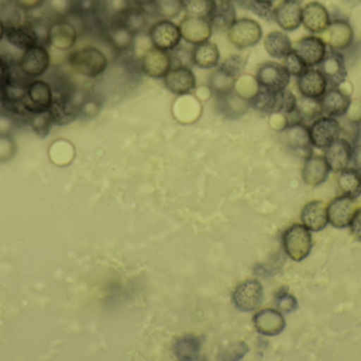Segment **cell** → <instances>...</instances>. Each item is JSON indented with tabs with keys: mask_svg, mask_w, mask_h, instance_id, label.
Listing matches in <instances>:
<instances>
[{
	"mask_svg": "<svg viewBox=\"0 0 361 361\" xmlns=\"http://www.w3.org/2000/svg\"><path fill=\"white\" fill-rule=\"evenodd\" d=\"M73 71L87 78L103 76L109 66V59L103 50L94 46H86L72 51L67 59Z\"/></svg>",
	"mask_w": 361,
	"mask_h": 361,
	"instance_id": "obj_1",
	"label": "cell"
},
{
	"mask_svg": "<svg viewBox=\"0 0 361 361\" xmlns=\"http://www.w3.org/2000/svg\"><path fill=\"white\" fill-rule=\"evenodd\" d=\"M282 244L284 251L293 261L301 262L309 256L313 247L311 231L305 225H293L284 231Z\"/></svg>",
	"mask_w": 361,
	"mask_h": 361,
	"instance_id": "obj_2",
	"label": "cell"
},
{
	"mask_svg": "<svg viewBox=\"0 0 361 361\" xmlns=\"http://www.w3.org/2000/svg\"><path fill=\"white\" fill-rule=\"evenodd\" d=\"M229 42L235 48H252L262 40V27L258 21L248 17L237 18L227 30Z\"/></svg>",
	"mask_w": 361,
	"mask_h": 361,
	"instance_id": "obj_3",
	"label": "cell"
},
{
	"mask_svg": "<svg viewBox=\"0 0 361 361\" xmlns=\"http://www.w3.org/2000/svg\"><path fill=\"white\" fill-rule=\"evenodd\" d=\"M148 37L152 47L166 52H173L180 46L182 42L180 25L171 19L154 21L148 29Z\"/></svg>",
	"mask_w": 361,
	"mask_h": 361,
	"instance_id": "obj_4",
	"label": "cell"
},
{
	"mask_svg": "<svg viewBox=\"0 0 361 361\" xmlns=\"http://www.w3.org/2000/svg\"><path fill=\"white\" fill-rule=\"evenodd\" d=\"M50 65L51 57L48 49L42 45H35L23 51L17 63V68L23 76L35 80L44 76L48 72Z\"/></svg>",
	"mask_w": 361,
	"mask_h": 361,
	"instance_id": "obj_5",
	"label": "cell"
},
{
	"mask_svg": "<svg viewBox=\"0 0 361 361\" xmlns=\"http://www.w3.org/2000/svg\"><path fill=\"white\" fill-rule=\"evenodd\" d=\"M52 100V87L48 81L40 80V78L32 80L27 88V97L23 102L21 121H25L27 114L50 110Z\"/></svg>",
	"mask_w": 361,
	"mask_h": 361,
	"instance_id": "obj_6",
	"label": "cell"
},
{
	"mask_svg": "<svg viewBox=\"0 0 361 361\" xmlns=\"http://www.w3.org/2000/svg\"><path fill=\"white\" fill-rule=\"evenodd\" d=\"M290 76L283 64L269 61L257 67L254 78L260 88L282 91L290 85Z\"/></svg>",
	"mask_w": 361,
	"mask_h": 361,
	"instance_id": "obj_7",
	"label": "cell"
},
{
	"mask_svg": "<svg viewBox=\"0 0 361 361\" xmlns=\"http://www.w3.org/2000/svg\"><path fill=\"white\" fill-rule=\"evenodd\" d=\"M173 67V59L171 52L154 47L148 49L140 59L142 73L154 80H163Z\"/></svg>",
	"mask_w": 361,
	"mask_h": 361,
	"instance_id": "obj_8",
	"label": "cell"
},
{
	"mask_svg": "<svg viewBox=\"0 0 361 361\" xmlns=\"http://www.w3.org/2000/svg\"><path fill=\"white\" fill-rule=\"evenodd\" d=\"M233 305L243 313L256 311L263 301V286L258 280H247L233 290Z\"/></svg>",
	"mask_w": 361,
	"mask_h": 361,
	"instance_id": "obj_9",
	"label": "cell"
},
{
	"mask_svg": "<svg viewBox=\"0 0 361 361\" xmlns=\"http://www.w3.org/2000/svg\"><path fill=\"white\" fill-rule=\"evenodd\" d=\"M102 37L118 54H125L133 51L137 35L129 30L126 25L121 23L110 15L109 20L106 25Z\"/></svg>",
	"mask_w": 361,
	"mask_h": 361,
	"instance_id": "obj_10",
	"label": "cell"
},
{
	"mask_svg": "<svg viewBox=\"0 0 361 361\" xmlns=\"http://www.w3.org/2000/svg\"><path fill=\"white\" fill-rule=\"evenodd\" d=\"M312 146L317 148H328L339 137L341 131V123L333 117H319L309 127Z\"/></svg>",
	"mask_w": 361,
	"mask_h": 361,
	"instance_id": "obj_11",
	"label": "cell"
},
{
	"mask_svg": "<svg viewBox=\"0 0 361 361\" xmlns=\"http://www.w3.org/2000/svg\"><path fill=\"white\" fill-rule=\"evenodd\" d=\"M179 25L182 40L192 46L209 40L214 32V28L207 18L190 16V15L185 16Z\"/></svg>",
	"mask_w": 361,
	"mask_h": 361,
	"instance_id": "obj_12",
	"label": "cell"
},
{
	"mask_svg": "<svg viewBox=\"0 0 361 361\" xmlns=\"http://www.w3.org/2000/svg\"><path fill=\"white\" fill-rule=\"evenodd\" d=\"M163 81L165 87L176 95H187L197 88V76L189 66H175Z\"/></svg>",
	"mask_w": 361,
	"mask_h": 361,
	"instance_id": "obj_13",
	"label": "cell"
},
{
	"mask_svg": "<svg viewBox=\"0 0 361 361\" xmlns=\"http://www.w3.org/2000/svg\"><path fill=\"white\" fill-rule=\"evenodd\" d=\"M357 209L355 199L345 195L336 197L326 207L329 223L337 229L347 228L351 224Z\"/></svg>",
	"mask_w": 361,
	"mask_h": 361,
	"instance_id": "obj_14",
	"label": "cell"
},
{
	"mask_svg": "<svg viewBox=\"0 0 361 361\" xmlns=\"http://www.w3.org/2000/svg\"><path fill=\"white\" fill-rule=\"evenodd\" d=\"M80 34L76 28L67 19H56L53 21L49 30V45L57 50L67 51L73 48Z\"/></svg>",
	"mask_w": 361,
	"mask_h": 361,
	"instance_id": "obj_15",
	"label": "cell"
},
{
	"mask_svg": "<svg viewBox=\"0 0 361 361\" xmlns=\"http://www.w3.org/2000/svg\"><path fill=\"white\" fill-rule=\"evenodd\" d=\"M320 71L331 87L343 84L348 76L345 55L337 50L326 51V57L320 63Z\"/></svg>",
	"mask_w": 361,
	"mask_h": 361,
	"instance_id": "obj_16",
	"label": "cell"
},
{
	"mask_svg": "<svg viewBox=\"0 0 361 361\" xmlns=\"http://www.w3.org/2000/svg\"><path fill=\"white\" fill-rule=\"evenodd\" d=\"M301 0H282L274 10V20L284 31H294L302 23Z\"/></svg>",
	"mask_w": 361,
	"mask_h": 361,
	"instance_id": "obj_17",
	"label": "cell"
},
{
	"mask_svg": "<svg viewBox=\"0 0 361 361\" xmlns=\"http://www.w3.org/2000/svg\"><path fill=\"white\" fill-rule=\"evenodd\" d=\"M295 51L307 68L320 65L326 54V44L317 36H305L295 45Z\"/></svg>",
	"mask_w": 361,
	"mask_h": 361,
	"instance_id": "obj_18",
	"label": "cell"
},
{
	"mask_svg": "<svg viewBox=\"0 0 361 361\" xmlns=\"http://www.w3.org/2000/svg\"><path fill=\"white\" fill-rule=\"evenodd\" d=\"M284 141L290 150L303 153L309 157L312 155V141L310 129L305 123L297 122L286 124L282 129Z\"/></svg>",
	"mask_w": 361,
	"mask_h": 361,
	"instance_id": "obj_19",
	"label": "cell"
},
{
	"mask_svg": "<svg viewBox=\"0 0 361 361\" xmlns=\"http://www.w3.org/2000/svg\"><path fill=\"white\" fill-rule=\"evenodd\" d=\"M353 155V146L348 140L343 138H337L326 148V158L331 171L335 173H341L347 169L348 165L352 161Z\"/></svg>",
	"mask_w": 361,
	"mask_h": 361,
	"instance_id": "obj_20",
	"label": "cell"
},
{
	"mask_svg": "<svg viewBox=\"0 0 361 361\" xmlns=\"http://www.w3.org/2000/svg\"><path fill=\"white\" fill-rule=\"evenodd\" d=\"M297 86L302 97L320 99L328 89V82L319 69L307 68L297 78Z\"/></svg>",
	"mask_w": 361,
	"mask_h": 361,
	"instance_id": "obj_21",
	"label": "cell"
},
{
	"mask_svg": "<svg viewBox=\"0 0 361 361\" xmlns=\"http://www.w3.org/2000/svg\"><path fill=\"white\" fill-rule=\"evenodd\" d=\"M4 37L6 38L8 44L23 51L35 46V45H40L39 37H38L30 19H27L25 23H19V25L6 27Z\"/></svg>",
	"mask_w": 361,
	"mask_h": 361,
	"instance_id": "obj_22",
	"label": "cell"
},
{
	"mask_svg": "<svg viewBox=\"0 0 361 361\" xmlns=\"http://www.w3.org/2000/svg\"><path fill=\"white\" fill-rule=\"evenodd\" d=\"M112 17L126 25L137 36L143 32H148V29L150 28V12L148 8L125 6L122 10L112 14Z\"/></svg>",
	"mask_w": 361,
	"mask_h": 361,
	"instance_id": "obj_23",
	"label": "cell"
},
{
	"mask_svg": "<svg viewBox=\"0 0 361 361\" xmlns=\"http://www.w3.org/2000/svg\"><path fill=\"white\" fill-rule=\"evenodd\" d=\"M254 326L257 332L264 336H277L286 329L283 314L278 309H265L254 316Z\"/></svg>",
	"mask_w": 361,
	"mask_h": 361,
	"instance_id": "obj_24",
	"label": "cell"
},
{
	"mask_svg": "<svg viewBox=\"0 0 361 361\" xmlns=\"http://www.w3.org/2000/svg\"><path fill=\"white\" fill-rule=\"evenodd\" d=\"M324 33L326 34V44L333 50H345L353 44V29L348 21L343 19L331 21Z\"/></svg>",
	"mask_w": 361,
	"mask_h": 361,
	"instance_id": "obj_25",
	"label": "cell"
},
{
	"mask_svg": "<svg viewBox=\"0 0 361 361\" xmlns=\"http://www.w3.org/2000/svg\"><path fill=\"white\" fill-rule=\"evenodd\" d=\"M320 102L322 114L333 118L345 116L351 107V97L343 93L338 87H331L329 90L326 89L324 95L320 97Z\"/></svg>",
	"mask_w": 361,
	"mask_h": 361,
	"instance_id": "obj_26",
	"label": "cell"
},
{
	"mask_svg": "<svg viewBox=\"0 0 361 361\" xmlns=\"http://www.w3.org/2000/svg\"><path fill=\"white\" fill-rule=\"evenodd\" d=\"M250 106L264 116L281 114V91H271L259 87L250 99Z\"/></svg>",
	"mask_w": 361,
	"mask_h": 361,
	"instance_id": "obj_27",
	"label": "cell"
},
{
	"mask_svg": "<svg viewBox=\"0 0 361 361\" xmlns=\"http://www.w3.org/2000/svg\"><path fill=\"white\" fill-rule=\"evenodd\" d=\"M330 15L319 2H310L302 8V23L312 33H324L330 25Z\"/></svg>",
	"mask_w": 361,
	"mask_h": 361,
	"instance_id": "obj_28",
	"label": "cell"
},
{
	"mask_svg": "<svg viewBox=\"0 0 361 361\" xmlns=\"http://www.w3.org/2000/svg\"><path fill=\"white\" fill-rule=\"evenodd\" d=\"M330 172V167L324 157L310 155L303 165L302 179L307 186L318 187L326 182Z\"/></svg>",
	"mask_w": 361,
	"mask_h": 361,
	"instance_id": "obj_29",
	"label": "cell"
},
{
	"mask_svg": "<svg viewBox=\"0 0 361 361\" xmlns=\"http://www.w3.org/2000/svg\"><path fill=\"white\" fill-rule=\"evenodd\" d=\"M191 61L200 69H216L220 65L221 52L214 42L207 40L193 46Z\"/></svg>",
	"mask_w": 361,
	"mask_h": 361,
	"instance_id": "obj_30",
	"label": "cell"
},
{
	"mask_svg": "<svg viewBox=\"0 0 361 361\" xmlns=\"http://www.w3.org/2000/svg\"><path fill=\"white\" fill-rule=\"evenodd\" d=\"M301 220L310 231L324 230L329 224L326 205L320 201H310L301 211Z\"/></svg>",
	"mask_w": 361,
	"mask_h": 361,
	"instance_id": "obj_31",
	"label": "cell"
},
{
	"mask_svg": "<svg viewBox=\"0 0 361 361\" xmlns=\"http://www.w3.org/2000/svg\"><path fill=\"white\" fill-rule=\"evenodd\" d=\"M237 19L233 0H216V10L208 20L216 31H226Z\"/></svg>",
	"mask_w": 361,
	"mask_h": 361,
	"instance_id": "obj_32",
	"label": "cell"
},
{
	"mask_svg": "<svg viewBox=\"0 0 361 361\" xmlns=\"http://www.w3.org/2000/svg\"><path fill=\"white\" fill-rule=\"evenodd\" d=\"M265 51L275 59H283L293 50L292 40L283 31H273L264 38Z\"/></svg>",
	"mask_w": 361,
	"mask_h": 361,
	"instance_id": "obj_33",
	"label": "cell"
},
{
	"mask_svg": "<svg viewBox=\"0 0 361 361\" xmlns=\"http://www.w3.org/2000/svg\"><path fill=\"white\" fill-rule=\"evenodd\" d=\"M337 184L343 195L351 199H357L361 194V174L356 169L347 167L341 172Z\"/></svg>",
	"mask_w": 361,
	"mask_h": 361,
	"instance_id": "obj_34",
	"label": "cell"
},
{
	"mask_svg": "<svg viewBox=\"0 0 361 361\" xmlns=\"http://www.w3.org/2000/svg\"><path fill=\"white\" fill-rule=\"evenodd\" d=\"M295 112H296L300 122L315 121L316 119L322 116V102H320V99H312V97H305L301 95L300 99L297 100Z\"/></svg>",
	"mask_w": 361,
	"mask_h": 361,
	"instance_id": "obj_35",
	"label": "cell"
},
{
	"mask_svg": "<svg viewBox=\"0 0 361 361\" xmlns=\"http://www.w3.org/2000/svg\"><path fill=\"white\" fill-rule=\"evenodd\" d=\"M152 8L159 18L173 20L184 12V0H157Z\"/></svg>",
	"mask_w": 361,
	"mask_h": 361,
	"instance_id": "obj_36",
	"label": "cell"
},
{
	"mask_svg": "<svg viewBox=\"0 0 361 361\" xmlns=\"http://www.w3.org/2000/svg\"><path fill=\"white\" fill-rule=\"evenodd\" d=\"M201 343L195 337H183L176 343L175 354L180 360H195L200 355Z\"/></svg>",
	"mask_w": 361,
	"mask_h": 361,
	"instance_id": "obj_37",
	"label": "cell"
},
{
	"mask_svg": "<svg viewBox=\"0 0 361 361\" xmlns=\"http://www.w3.org/2000/svg\"><path fill=\"white\" fill-rule=\"evenodd\" d=\"M25 13L13 0H6L0 4V19L6 27L25 23L27 20Z\"/></svg>",
	"mask_w": 361,
	"mask_h": 361,
	"instance_id": "obj_38",
	"label": "cell"
},
{
	"mask_svg": "<svg viewBox=\"0 0 361 361\" xmlns=\"http://www.w3.org/2000/svg\"><path fill=\"white\" fill-rule=\"evenodd\" d=\"M25 122L30 125L32 131L40 137L48 136L51 131V127L54 125L50 110L27 114L25 118Z\"/></svg>",
	"mask_w": 361,
	"mask_h": 361,
	"instance_id": "obj_39",
	"label": "cell"
},
{
	"mask_svg": "<svg viewBox=\"0 0 361 361\" xmlns=\"http://www.w3.org/2000/svg\"><path fill=\"white\" fill-rule=\"evenodd\" d=\"M216 0H184L185 12L190 16L209 18L216 10Z\"/></svg>",
	"mask_w": 361,
	"mask_h": 361,
	"instance_id": "obj_40",
	"label": "cell"
},
{
	"mask_svg": "<svg viewBox=\"0 0 361 361\" xmlns=\"http://www.w3.org/2000/svg\"><path fill=\"white\" fill-rule=\"evenodd\" d=\"M245 67L246 59L241 54L231 55L218 66V68H220L222 71L235 80H239L243 76Z\"/></svg>",
	"mask_w": 361,
	"mask_h": 361,
	"instance_id": "obj_41",
	"label": "cell"
},
{
	"mask_svg": "<svg viewBox=\"0 0 361 361\" xmlns=\"http://www.w3.org/2000/svg\"><path fill=\"white\" fill-rule=\"evenodd\" d=\"M284 67L288 70V73L293 76H297L298 78L300 74H302L305 70L307 69L305 64L303 63L301 57L297 54L296 51L293 49L286 57H284Z\"/></svg>",
	"mask_w": 361,
	"mask_h": 361,
	"instance_id": "obj_42",
	"label": "cell"
},
{
	"mask_svg": "<svg viewBox=\"0 0 361 361\" xmlns=\"http://www.w3.org/2000/svg\"><path fill=\"white\" fill-rule=\"evenodd\" d=\"M16 143L8 134H0V162H6L14 157Z\"/></svg>",
	"mask_w": 361,
	"mask_h": 361,
	"instance_id": "obj_43",
	"label": "cell"
},
{
	"mask_svg": "<svg viewBox=\"0 0 361 361\" xmlns=\"http://www.w3.org/2000/svg\"><path fill=\"white\" fill-rule=\"evenodd\" d=\"M276 304H277L278 311L282 314H290L296 311L298 307V301L294 296L286 292H281L276 298Z\"/></svg>",
	"mask_w": 361,
	"mask_h": 361,
	"instance_id": "obj_44",
	"label": "cell"
},
{
	"mask_svg": "<svg viewBox=\"0 0 361 361\" xmlns=\"http://www.w3.org/2000/svg\"><path fill=\"white\" fill-rule=\"evenodd\" d=\"M49 8L59 19L65 18L71 13L69 0H48Z\"/></svg>",
	"mask_w": 361,
	"mask_h": 361,
	"instance_id": "obj_45",
	"label": "cell"
},
{
	"mask_svg": "<svg viewBox=\"0 0 361 361\" xmlns=\"http://www.w3.org/2000/svg\"><path fill=\"white\" fill-rule=\"evenodd\" d=\"M350 228H351V233L354 239L356 241L361 242V208H358L357 211H356L355 215H354L353 220L350 224Z\"/></svg>",
	"mask_w": 361,
	"mask_h": 361,
	"instance_id": "obj_46",
	"label": "cell"
},
{
	"mask_svg": "<svg viewBox=\"0 0 361 361\" xmlns=\"http://www.w3.org/2000/svg\"><path fill=\"white\" fill-rule=\"evenodd\" d=\"M11 61L4 55H0V86L8 80L10 74L12 73Z\"/></svg>",
	"mask_w": 361,
	"mask_h": 361,
	"instance_id": "obj_47",
	"label": "cell"
},
{
	"mask_svg": "<svg viewBox=\"0 0 361 361\" xmlns=\"http://www.w3.org/2000/svg\"><path fill=\"white\" fill-rule=\"evenodd\" d=\"M19 8H23L25 12L39 8L47 0H13Z\"/></svg>",
	"mask_w": 361,
	"mask_h": 361,
	"instance_id": "obj_48",
	"label": "cell"
},
{
	"mask_svg": "<svg viewBox=\"0 0 361 361\" xmlns=\"http://www.w3.org/2000/svg\"><path fill=\"white\" fill-rule=\"evenodd\" d=\"M126 6H137V8H152L157 0H124Z\"/></svg>",
	"mask_w": 361,
	"mask_h": 361,
	"instance_id": "obj_49",
	"label": "cell"
},
{
	"mask_svg": "<svg viewBox=\"0 0 361 361\" xmlns=\"http://www.w3.org/2000/svg\"><path fill=\"white\" fill-rule=\"evenodd\" d=\"M355 169L361 174V143L356 144L353 148V155H352Z\"/></svg>",
	"mask_w": 361,
	"mask_h": 361,
	"instance_id": "obj_50",
	"label": "cell"
},
{
	"mask_svg": "<svg viewBox=\"0 0 361 361\" xmlns=\"http://www.w3.org/2000/svg\"><path fill=\"white\" fill-rule=\"evenodd\" d=\"M4 35H6V25H4V21L0 19V42L4 40Z\"/></svg>",
	"mask_w": 361,
	"mask_h": 361,
	"instance_id": "obj_51",
	"label": "cell"
},
{
	"mask_svg": "<svg viewBox=\"0 0 361 361\" xmlns=\"http://www.w3.org/2000/svg\"><path fill=\"white\" fill-rule=\"evenodd\" d=\"M351 6H356L361 4V0H345Z\"/></svg>",
	"mask_w": 361,
	"mask_h": 361,
	"instance_id": "obj_52",
	"label": "cell"
}]
</instances>
